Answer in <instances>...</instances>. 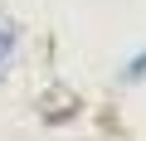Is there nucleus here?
<instances>
[{"label": "nucleus", "mask_w": 146, "mask_h": 141, "mask_svg": "<svg viewBox=\"0 0 146 141\" xmlns=\"http://www.w3.org/2000/svg\"><path fill=\"white\" fill-rule=\"evenodd\" d=\"M122 78H127V83H141V78H146V49H141L136 58H127V68H122Z\"/></svg>", "instance_id": "2"}, {"label": "nucleus", "mask_w": 146, "mask_h": 141, "mask_svg": "<svg viewBox=\"0 0 146 141\" xmlns=\"http://www.w3.org/2000/svg\"><path fill=\"white\" fill-rule=\"evenodd\" d=\"M15 49H20V29L10 24V20H0V73L10 68V58H15Z\"/></svg>", "instance_id": "1"}]
</instances>
